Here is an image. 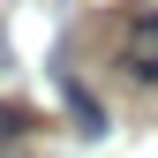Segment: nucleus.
Returning a JSON list of instances; mask_svg holds the SVG:
<instances>
[{
    "label": "nucleus",
    "mask_w": 158,
    "mask_h": 158,
    "mask_svg": "<svg viewBox=\"0 0 158 158\" xmlns=\"http://www.w3.org/2000/svg\"><path fill=\"white\" fill-rule=\"evenodd\" d=\"M60 98H68V113H75V128H83V135H106V128H113V121H106V106H98L75 75H60Z\"/></svg>",
    "instance_id": "obj_2"
},
{
    "label": "nucleus",
    "mask_w": 158,
    "mask_h": 158,
    "mask_svg": "<svg viewBox=\"0 0 158 158\" xmlns=\"http://www.w3.org/2000/svg\"><path fill=\"white\" fill-rule=\"evenodd\" d=\"M23 128H30V106H8V98H0V143H15Z\"/></svg>",
    "instance_id": "obj_3"
},
{
    "label": "nucleus",
    "mask_w": 158,
    "mask_h": 158,
    "mask_svg": "<svg viewBox=\"0 0 158 158\" xmlns=\"http://www.w3.org/2000/svg\"><path fill=\"white\" fill-rule=\"evenodd\" d=\"M121 68L135 83H158V8H135L121 30Z\"/></svg>",
    "instance_id": "obj_1"
}]
</instances>
